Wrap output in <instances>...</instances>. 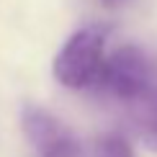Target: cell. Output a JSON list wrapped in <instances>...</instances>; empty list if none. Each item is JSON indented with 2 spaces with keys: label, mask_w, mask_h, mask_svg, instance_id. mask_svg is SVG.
<instances>
[{
  "label": "cell",
  "mask_w": 157,
  "mask_h": 157,
  "mask_svg": "<svg viewBox=\"0 0 157 157\" xmlns=\"http://www.w3.org/2000/svg\"><path fill=\"white\" fill-rule=\"evenodd\" d=\"M95 157H134V152L124 136L108 134L95 144Z\"/></svg>",
  "instance_id": "obj_5"
},
{
  "label": "cell",
  "mask_w": 157,
  "mask_h": 157,
  "mask_svg": "<svg viewBox=\"0 0 157 157\" xmlns=\"http://www.w3.org/2000/svg\"><path fill=\"white\" fill-rule=\"evenodd\" d=\"M129 106H132V116L136 126L144 132L147 144L157 149V88H147L142 95L129 101Z\"/></svg>",
  "instance_id": "obj_4"
},
{
  "label": "cell",
  "mask_w": 157,
  "mask_h": 157,
  "mask_svg": "<svg viewBox=\"0 0 157 157\" xmlns=\"http://www.w3.org/2000/svg\"><path fill=\"white\" fill-rule=\"evenodd\" d=\"M21 124L39 157H82L80 142L54 113L39 106H26Z\"/></svg>",
  "instance_id": "obj_3"
},
{
  "label": "cell",
  "mask_w": 157,
  "mask_h": 157,
  "mask_svg": "<svg viewBox=\"0 0 157 157\" xmlns=\"http://www.w3.org/2000/svg\"><path fill=\"white\" fill-rule=\"evenodd\" d=\"M98 85L121 101H134L147 88H152V67L142 49L121 47L103 62Z\"/></svg>",
  "instance_id": "obj_2"
},
{
  "label": "cell",
  "mask_w": 157,
  "mask_h": 157,
  "mask_svg": "<svg viewBox=\"0 0 157 157\" xmlns=\"http://www.w3.org/2000/svg\"><path fill=\"white\" fill-rule=\"evenodd\" d=\"M103 52H106V29L103 26L77 29L57 54L54 77L64 88H75V90L98 85L103 62H106Z\"/></svg>",
  "instance_id": "obj_1"
}]
</instances>
